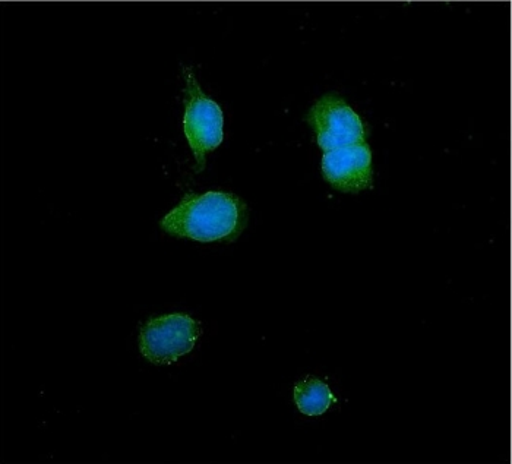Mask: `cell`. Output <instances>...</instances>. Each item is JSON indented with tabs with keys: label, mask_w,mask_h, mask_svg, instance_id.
<instances>
[{
	"label": "cell",
	"mask_w": 512,
	"mask_h": 464,
	"mask_svg": "<svg viewBox=\"0 0 512 464\" xmlns=\"http://www.w3.org/2000/svg\"><path fill=\"white\" fill-rule=\"evenodd\" d=\"M248 223V208L236 195L207 192L185 198L170 211L161 227L169 235L198 242H233Z\"/></svg>",
	"instance_id": "obj_1"
},
{
	"label": "cell",
	"mask_w": 512,
	"mask_h": 464,
	"mask_svg": "<svg viewBox=\"0 0 512 464\" xmlns=\"http://www.w3.org/2000/svg\"><path fill=\"white\" fill-rule=\"evenodd\" d=\"M201 327L185 314L153 318L142 327L139 346L145 359L154 365H170L194 350Z\"/></svg>",
	"instance_id": "obj_2"
},
{
	"label": "cell",
	"mask_w": 512,
	"mask_h": 464,
	"mask_svg": "<svg viewBox=\"0 0 512 464\" xmlns=\"http://www.w3.org/2000/svg\"><path fill=\"white\" fill-rule=\"evenodd\" d=\"M189 101L186 104L185 126L186 140L194 151L199 166L204 167L205 156L216 150L223 142L224 118L216 101L208 99L199 87L197 78L191 69L185 68Z\"/></svg>",
	"instance_id": "obj_3"
},
{
	"label": "cell",
	"mask_w": 512,
	"mask_h": 464,
	"mask_svg": "<svg viewBox=\"0 0 512 464\" xmlns=\"http://www.w3.org/2000/svg\"><path fill=\"white\" fill-rule=\"evenodd\" d=\"M308 119L316 132V141L325 153L365 142L362 119L334 94L316 101Z\"/></svg>",
	"instance_id": "obj_4"
},
{
	"label": "cell",
	"mask_w": 512,
	"mask_h": 464,
	"mask_svg": "<svg viewBox=\"0 0 512 464\" xmlns=\"http://www.w3.org/2000/svg\"><path fill=\"white\" fill-rule=\"evenodd\" d=\"M322 172L338 191L356 194L372 188L371 148L363 142L327 151L322 157Z\"/></svg>",
	"instance_id": "obj_5"
},
{
	"label": "cell",
	"mask_w": 512,
	"mask_h": 464,
	"mask_svg": "<svg viewBox=\"0 0 512 464\" xmlns=\"http://www.w3.org/2000/svg\"><path fill=\"white\" fill-rule=\"evenodd\" d=\"M295 402L297 409L308 416H319L337 402L330 387L314 377L299 381L295 387Z\"/></svg>",
	"instance_id": "obj_6"
}]
</instances>
